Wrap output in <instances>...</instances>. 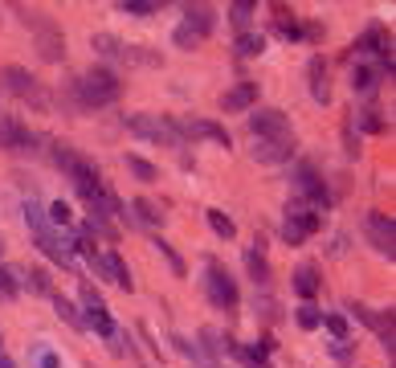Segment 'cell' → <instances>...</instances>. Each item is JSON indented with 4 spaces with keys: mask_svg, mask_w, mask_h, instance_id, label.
<instances>
[{
    "mask_svg": "<svg viewBox=\"0 0 396 368\" xmlns=\"http://www.w3.org/2000/svg\"><path fill=\"white\" fill-rule=\"evenodd\" d=\"M119 8H123L127 17H155V12H160V4H155V0H123Z\"/></svg>",
    "mask_w": 396,
    "mask_h": 368,
    "instance_id": "obj_28",
    "label": "cell"
},
{
    "mask_svg": "<svg viewBox=\"0 0 396 368\" xmlns=\"http://www.w3.org/2000/svg\"><path fill=\"white\" fill-rule=\"evenodd\" d=\"M205 217H209V226H213V233H217L220 241L237 237V226H233V217H229V213H220V209H209Z\"/></svg>",
    "mask_w": 396,
    "mask_h": 368,
    "instance_id": "obj_21",
    "label": "cell"
},
{
    "mask_svg": "<svg viewBox=\"0 0 396 368\" xmlns=\"http://www.w3.org/2000/svg\"><path fill=\"white\" fill-rule=\"evenodd\" d=\"M151 246H155V250H160V254H164V258H168V262H172V270H176V275H188V266H184V258H180L176 250H172V246H168V241H164V237H155V241H151Z\"/></svg>",
    "mask_w": 396,
    "mask_h": 368,
    "instance_id": "obj_29",
    "label": "cell"
},
{
    "mask_svg": "<svg viewBox=\"0 0 396 368\" xmlns=\"http://www.w3.org/2000/svg\"><path fill=\"white\" fill-rule=\"evenodd\" d=\"M37 53H41V62H62L66 57V37H62V29L53 21L37 29Z\"/></svg>",
    "mask_w": 396,
    "mask_h": 368,
    "instance_id": "obj_12",
    "label": "cell"
},
{
    "mask_svg": "<svg viewBox=\"0 0 396 368\" xmlns=\"http://www.w3.org/2000/svg\"><path fill=\"white\" fill-rule=\"evenodd\" d=\"M294 156V139H262L254 147V160L258 164H286Z\"/></svg>",
    "mask_w": 396,
    "mask_h": 368,
    "instance_id": "obj_14",
    "label": "cell"
},
{
    "mask_svg": "<svg viewBox=\"0 0 396 368\" xmlns=\"http://www.w3.org/2000/svg\"><path fill=\"white\" fill-rule=\"evenodd\" d=\"M245 270H249V278H254L258 286H270V258H265L262 241L245 250Z\"/></svg>",
    "mask_w": 396,
    "mask_h": 368,
    "instance_id": "obj_17",
    "label": "cell"
},
{
    "mask_svg": "<svg viewBox=\"0 0 396 368\" xmlns=\"http://www.w3.org/2000/svg\"><path fill=\"white\" fill-rule=\"evenodd\" d=\"M74 94H78V107H111V102L123 94V82H119L115 70L94 66V70H86V74L74 82Z\"/></svg>",
    "mask_w": 396,
    "mask_h": 368,
    "instance_id": "obj_1",
    "label": "cell"
},
{
    "mask_svg": "<svg viewBox=\"0 0 396 368\" xmlns=\"http://www.w3.org/2000/svg\"><path fill=\"white\" fill-rule=\"evenodd\" d=\"M33 360H37V368H62V360L49 348H33Z\"/></svg>",
    "mask_w": 396,
    "mask_h": 368,
    "instance_id": "obj_37",
    "label": "cell"
},
{
    "mask_svg": "<svg viewBox=\"0 0 396 368\" xmlns=\"http://www.w3.org/2000/svg\"><path fill=\"white\" fill-rule=\"evenodd\" d=\"M294 320H299V323H303V327L310 331V327H319V323H323V315H319V307H310V303H303Z\"/></svg>",
    "mask_w": 396,
    "mask_h": 368,
    "instance_id": "obj_34",
    "label": "cell"
},
{
    "mask_svg": "<svg viewBox=\"0 0 396 368\" xmlns=\"http://www.w3.org/2000/svg\"><path fill=\"white\" fill-rule=\"evenodd\" d=\"M127 168H131L135 176H139V181H160V168H155V164H147V160H143V156H127Z\"/></svg>",
    "mask_w": 396,
    "mask_h": 368,
    "instance_id": "obj_27",
    "label": "cell"
},
{
    "mask_svg": "<svg viewBox=\"0 0 396 368\" xmlns=\"http://www.w3.org/2000/svg\"><path fill=\"white\" fill-rule=\"evenodd\" d=\"M12 295H17V278H12V270L0 266V299H12Z\"/></svg>",
    "mask_w": 396,
    "mask_h": 368,
    "instance_id": "obj_36",
    "label": "cell"
},
{
    "mask_svg": "<svg viewBox=\"0 0 396 368\" xmlns=\"http://www.w3.org/2000/svg\"><path fill=\"white\" fill-rule=\"evenodd\" d=\"M376 115H380V111H364V127H368V131H380V127H384V119H376Z\"/></svg>",
    "mask_w": 396,
    "mask_h": 368,
    "instance_id": "obj_39",
    "label": "cell"
},
{
    "mask_svg": "<svg viewBox=\"0 0 396 368\" xmlns=\"http://www.w3.org/2000/svg\"><path fill=\"white\" fill-rule=\"evenodd\" d=\"M53 311H57V315H62V320L70 323V327H78V331H82V327H86V323H82V315H78V307H74V303H70V299H62V295H53Z\"/></svg>",
    "mask_w": 396,
    "mask_h": 368,
    "instance_id": "obj_24",
    "label": "cell"
},
{
    "mask_svg": "<svg viewBox=\"0 0 396 368\" xmlns=\"http://www.w3.org/2000/svg\"><path fill=\"white\" fill-rule=\"evenodd\" d=\"M249 131L262 139H290V119L278 107H262V111L249 115Z\"/></svg>",
    "mask_w": 396,
    "mask_h": 368,
    "instance_id": "obj_5",
    "label": "cell"
},
{
    "mask_svg": "<svg viewBox=\"0 0 396 368\" xmlns=\"http://www.w3.org/2000/svg\"><path fill=\"white\" fill-rule=\"evenodd\" d=\"M307 74H310V98H314V102H331V82H327V62H323V57H310Z\"/></svg>",
    "mask_w": 396,
    "mask_h": 368,
    "instance_id": "obj_16",
    "label": "cell"
},
{
    "mask_svg": "<svg viewBox=\"0 0 396 368\" xmlns=\"http://www.w3.org/2000/svg\"><path fill=\"white\" fill-rule=\"evenodd\" d=\"M205 291H209V299H213V307H217V311H237V303H241L237 282H233V278H229V270H225V266H217V262H209Z\"/></svg>",
    "mask_w": 396,
    "mask_h": 368,
    "instance_id": "obj_3",
    "label": "cell"
},
{
    "mask_svg": "<svg viewBox=\"0 0 396 368\" xmlns=\"http://www.w3.org/2000/svg\"><path fill=\"white\" fill-rule=\"evenodd\" d=\"M123 123H127V131L151 139V143H180L172 119H164V115H147V111H139V115H123Z\"/></svg>",
    "mask_w": 396,
    "mask_h": 368,
    "instance_id": "obj_2",
    "label": "cell"
},
{
    "mask_svg": "<svg viewBox=\"0 0 396 368\" xmlns=\"http://www.w3.org/2000/svg\"><path fill=\"white\" fill-rule=\"evenodd\" d=\"M90 46L98 49L102 57H115V62H147V66H155L160 57L155 53H143V46H123L119 37H111V33H94L90 37Z\"/></svg>",
    "mask_w": 396,
    "mask_h": 368,
    "instance_id": "obj_4",
    "label": "cell"
},
{
    "mask_svg": "<svg viewBox=\"0 0 396 368\" xmlns=\"http://www.w3.org/2000/svg\"><path fill=\"white\" fill-rule=\"evenodd\" d=\"M352 86H355V91H372V86H376V70H368V66H364V70H355Z\"/></svg>",
    "mask_w": 396,
    "mask_h": 368,
    "instance_id": "obj_35",
    "label": "cell"
},
{
    "mask_svg": "<svg viewBox=\"0 0 396 368\" xmlns=\"http://www.w3.org/2000/svg\"><path fill=\"white\" fill-rule=\"evenodd\" d=\"M368 237H372V246L384 254V258H393L396 254V226H393V217L388 213H368Z\"/></svg>",
    "mask_w": 396,
    "mask_h": 368,
    "instance_id": "obj_8",
    "label": "cell"
},
{
    "mask_svg": "<svg viewBox=\"0 0 396 368\" xmlns=\"http://www.w3.org/2000/svg\"><path fill=\"white\" fill-rule=\"evenodd\" d=\"M131 209H135V221L139 226H147V230H155V226H164V209L155 205V201H147V196H139V201H131Z\"/></svg>",
    "mask_w": 396,
    "mask_h": 368,
    "instance_id": "obj_18",
    "label": "cell"
},
{
    "mask_svg": "<svg viewBox=\"0 0 396 368\" xmlns=\"http://www.w3.org/2000/svg\"><path fill=\"white\" fill-rule=\"evenodd\" d=\"M33 237H37V246H41L53 262H62L66 270H74V237H66V233L53 230V226L41 230V233H33Z\"/></svg>",
    "mask_w": 396,
    "mask_h": 368,
    "instance_id": "obj_6",
    "label": "cell"
},
{
    "mask_svg": "<svg viewBox=\"0 0 396 368\" xmlns=\"http://www.w3.org/2000/svg\"><path fill=\"white\" fill-rule=\"evenodd\" d=\"M258 94H262V86H258V82H237L233 91L220 94V111H229V115H237V111H249V107L258 102Z\"/></svg>",
    "mask_w": 396,
    "mask_h": 368,
    "instance_id": "obj_11",
    "label": "cell"
},
{
    "mask_svg": "<svg viewBox=\"0 0 396 368\" xmlns=\"http://www.w3.org/2000/svg\"><path fill=\"white\" fill-rule=\"evenodd\" d=\"M237 356H241L249 368H274V365H270V352L262 348V340H258V344H249V348H241Z\"/></svg>",
    "mask_w": 396,
    "mask_h": 368,
    "instance_id": "obj_25",
    "label": "cell"
},
{
    "mask_svg": "<svg viewBox=\"0 0 396 368\" xmlns=\"http://www.w3.org/2000/svg\"><path fill=\"white\" fill-rule=\"evenodd\" d=\"M0 250H4V246H0Z\"/></svg>",
    "mask_w": 396,
    "mask_h": 368,
    "instance_id": "obj_40",
    "label": "cell"
},
{
    "mask_svg": "<svg viewBox=\"0 0 396 368\" xmlns=\"http://www.w3.org/2000/svg\"><path fill=\"white\" fill-rule=\"evenodd\" d=\"M249 17H254V4H249V0L229 4V21H233V25H249Z\"/></svg>",
    "mask_w": 396,
    "mask_h": 368,
    "instance_id": "obj_31",
    "label": "cell"
},
{
    "mask_svg": "<svg viewBox=\"0 0 396 368\" xmlns=\"http://www.w3.org/2000/svg\"><path fill=\"white\" fill-rule=\"evenodd\" d=\"M323 323H327V331H331L339 344L348 340V320H343V315H323Z\"/></svg>",
    "mask_w": 396,
    "mask_h": 368,
    "instance_id": "obj_33",
    "label": "cell"
},
{
    "mask_svg": "<svg viewBox=\"0 0 396 368\" xmlns=\"http://www.w3.org/2000/svg\"><path fill=\"white\" fill-rule=\"evenodd\" d=\"M180 49H196L200 42H205V33H196V29H188V25H180L176 29V37H172Z\"/></svg>",
    "mask_w": 396,
    "mask_h": 368,
    "instance_id": "obj_30",
    "label": "cell"
},
{
    "mask_svg": "<svg viewBox=\"0 0 396 368\" xmlns=\"http://www.w3.org/2000/svg\"><path fill=\"white\" fill-rule=\"evenodd\" d=\"M82 323H86V327H94L102 340H111V335H115V320L106 315V307H98V311H86V320H82Z\"/></svg>",
    "mask_w": 396,
    "mask_h": 368,
    "instance_id": "obj_22",
    "label": "cell"
},
{
    "mask_svg": "<svg viewBox=\"0 0 396 368\" xmlns=\"http://www.w3.org/2000/svg\"><path fill=\"white\" fill-rule=\"evenodd\" d=\"M0 86H4V91H12L17 98H33L37 78H33L29 70H21V66H4V70H0Z\"/></svg>",
    "mask_w": 396,
    "mask_h": 368,
    "instance_id": "obj_13",
    "label": "cell"
},
{
    "mask_svg": "<svg viewBox=\"0 0 396 368\" xmlns=\"http://www.w3.org/2000/svg\"><path fill=\"white\" fill-rule=\"evenodd\" d=\"M262 49H265L262 33H241V37H237V53H241V57H258Z\"/></svg>",
    "mask_w": 396,
    "mask_h": 368,
    "instance_id": "obj_26",
    "label": "cell"
},
{
    "mask_svg": "<svg viewBox=\"0 0 396 368\" xmlns=\"http://www.w3.org/2000/svg\"><path fill=\"white\" fill-rule=\"evenodd\" d=\"M98 278H111L115 286H123V291H131V270H127V262L119 258V254H102V262H98Z\"/></svg>",
    "mask_w": 396,
    "mask_h": 368,
    "instance_id": "obj_15",
    "label": "cell"
},
{
    "mask_svg": "<svg viewBox=\"0 0 396 368\" xmlns=\"http://www.w3.org/2000/svg\"><path fill=\"white\" fill-rule=\"evenodd\" d=\"M172 127H176V136H188V139H213L220 147H229V131L213 123V119H172Z\"/></svg>",
    "mask_w": 396,
    "mask_h": 368,
    "instance_id": "obj_7",
    "label": "cell"
},
{
    "mask_svg": "<svg viewBox=\"0 0 396 368\" xmlns=\"http://www.w3.org/2000/svg\"><path fill=\"white\" fill-rule=\"evenodd\" d=\"M12 278H21L33 295H53V286H49V275H45L41 266H29V270H21V275H12Z\"/></svg>",
    "mask_w": 396,
    "mask_h": 368,
    "instance_id": "obj_20",
    "label": "cell"
},
{
    "mask_svg": "<svg viewBox=\"0 0 396 368\" xmlns=\"http://www.w3.org/2000/svg\"><path fill=\"white\" fill-rule=\"evenodd\" d=\"M82 307H86V311H98V307H106V303H102V295H98V286H94V282H82Z\"/></svg>",
    "mask_w": 396,
    "mask_h": 368,
    "instance_id": "obj_32",
    "label": "cell"
},
{
    "mask_svg": "<svg viewBox=\"0 0 396 368\" xmlns=\"http://www.w3.org/2000/svg\"><path fill=\"white\" fill-rule=\"evenodd\" d=\"M352 311H355L364 323H368L376 335H380V344H384V352H388V360H393V340H396V331H393V311L384 315V311H372V307H364V303H352Z\"/></svg>",
    "mask_w": 396,
    "mask_h": 368,
    "instance_id": "obj_10",
    "label": "cell"
},
{
    "mask_svg": "<svg viewBox=\"0 0 396 368\" xmlns=\"http://www.w3.org/2000/svg\"><path fill=\"white\" fill-rule=\"evenodd\" d=\"M49 221H53V226H70V205H62V201L49 205Z\"/></svg>",
    "mask_w": 396,
    "mask_h": 368,
    "instance_id": "obj_38",
    "label": "cell"
},
{
    "mask_svg": "<svg viewBox=\"0 0 396 368\" xmlns=\"http://www.w3.org/2000/svg\"><path fill=\"white\" fill-rule=\"evenodd\" d=\"M184 17H188L184 25H188V29H196V33H209V29H213V21H217V12H213L209 4H188V8H184Z\"/></svg>",
    "mask_w": 396,
    "mask_h": 368,
    "instance_id": "obj_19",
    "label": "cell"
},
{
    "mask_svg": "<svg viewBox=\"0 0 396 368\" xmlns=\"http://www.w3.org/2000/svg\"><path fill=\"white\" fill-rule=\"evenodd\" d=\"M33 143H37V136L21 119L0 115V147H8V151H33Z\"/></svg>",
    "mask_w": 396,
    "mask_h": 368,
    "instance_id": "obj_9",
    "label": "cell"
},
{
    "mask_svg": "<svg viewBox=\"0 0 396 368\" xmlns=\"http://www.w3.org/2000/svg\"><path fill=\"white\" fill-rule=\"evenodd\" d=\"M294 291H299L303 299H310V295L319 291V275H314V266H299V270H294Z\"/></svg>",
    "mask_w": 396,
    "mask_h": 368,
    "instance_id": "obj_23",
    "label": "cell"
}]
</instances>
